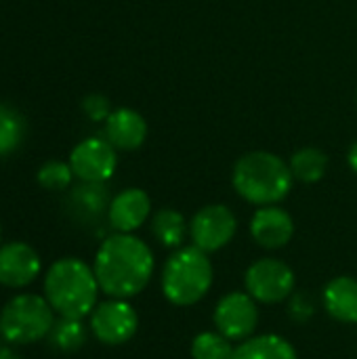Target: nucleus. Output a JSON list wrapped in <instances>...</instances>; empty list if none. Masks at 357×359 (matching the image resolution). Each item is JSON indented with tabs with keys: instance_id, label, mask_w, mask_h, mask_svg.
I'll use <instances>...</instances> for the list:
<instances>
[{
	"instance_id": "412c9836",
	"label": "nucleus",
	"mask_w": 357,
	"mask_h": 359,
	"mask_svg": "<svg viewBox=\"0 0 357 359\" xmlns=\"http://www.w3.org/2000/svg\"><path fill=\"white\" fill-rule=\"evenodd\" d=\"M25 135L23 116L8 105H0V158L15 151Z\"/></svg>"
},
{
	"instance_id": "6e6552de",
	"label": "nucleus",
	"mask_w": 357,
	"mask_h": 359,
	"mask_svg": "<svg viewBox=\"0 0 357 359\" xmlns=\"http://www.w3.org/2000/svg\"><path fill=\"white\" fill-rule=\"evenodd\" d=\"M238 231V219L225 204H208L200 208L189 221L191 244L206 255L225 248Z\"/></svg>"
},
{
	"instance_id": "f3484780",
	"label": "nucleus",
	"mask_w": 357,
	"mask_h": 359,
	"mask_svg": "<svg viewBox=\"0 0 357 359\" xmlns=\"http://www.w3.org/2000/svg\"><path fill=\"white\" fill-rule=\"evenodd\" d=\"M231 359H297V351L280 334H259L242 341Z\"/></svg>"
},
{
	"instance_id": "7ed1b4c3",
	"label": "nucleus",
	"mask_w": 357,
	"mask_h": 359,
	"mask_svg": "<svg viewBox=\"0 0 357 359\" xmlns=\"http://www.w3.org/2000/svg\"><path fill=\"white\" fill-rule=\"evenodd\" d=\"M290 166L271 151L244 154L231 172V183L238 196L255 206H271L282 202L292 189Z\"/></svg>"
},
{
	"instance_id": "2eb2a0df",
	"label": "nucleus",
	"mask_w": 357,
	"mask_h": 359,
	"mask_svg": "<svg viewBox=\"0 0 357 359\" xmlns=\"http://www.w3.org/2000/svg\"><path fill=\"white\" fill-rule=\"evenodd\" d=\"M322 305L326 313L341 324H357V280L351 276L332 278L324 292Z\"/></svg>"
},
{
	"instance_id": "cd10ccee",
	"label": "nucleus",
	"mask_w": 357,
	"mask_h": 359,
	"mask_svg": "<svg viewBox=\"0 0 357 359\" xmlns=\"http://www.w3.org/2000/svg\"><path fill=\"white\" fill-rule=\"evenodd\" d=\"M356 103H357V90H356Z\"/></svg>"
},
{
	"instance_id": "9d476101",
	"label": "nucleus",
	"mask_w": 357,
	"mask_h": 359,
	"mask_svg": "<svg viewBox=\"0 0 357 359\" xmlns=\"http://www.w3.org/2000/svg\"><path fill=\"white\" fill-rule=\"evenodd\" d=\"M116 147L101 137H90L78 143L69 156L74 177L84 183H105L116 172Z\"/></svg>"
},
{
	"instance_id": "6ab92c4d",
	"label": "nucleus",
	"mask_w": 357,
	"mask_h": 359,
	"mask_svg": "<svg viewBox=\"0 0 357 359\" xmlns=\"http://www.w3.org/2000/svg\"><path fill=\"white\" fill-rule=\"evenodd\" d=\"M290 172L301 183H318L328 168V156L318 147H303L297 149L290 158Z\"/></svg>"
},
{
	"instance_id": "b1692460",
	"label": "nucleus",
	"mask_w": 357,
	"mask_h": 359,
	"mask_svg": "<svg viewBox=\"0 0 357 359\" xmlns=\"http://www.w3.org/2000/svg\"><path fill=\"white\" fill-rule=\"evenodd\" d=\"M314 313H316L314 297L309 292H292V297L288 299V316L295 322L305 324L314 318Z\"/></svg>"
},
{
	"instance_id": "c85d7f7f",
	"label": "nucleus",
	"mask_w": 357,
	"mask_h": 359,
	"mask_svg": "<svg viewBox=\"0 0 357 359\" xmlns=\"http://www.w3.org/2000/svg\"><path fill=\"white\" fill-rule=\"evenodd\" d=\"M0 236H2V231H0Z\"/></svg>"
},
{
	"instance_id": "423d86ee",
	"label": "nucleus",
	"mask_w": 357,
	"mask_h": 359,
	"mask_svg": "<svg viewBox=\"0 0 357 359\" xmlns=\"http://www.w3.org/2000/svg\"><path fill=\"white\" fill-rule=\"evenodd\" d=\"M295 271L288 263L280 259H259L255 261L244 276L246 292L263 305H278L292 297L295 292Z\"/></svg>"
},
{
	"instance_id": "ddd939ff",
	"label": "nucleus",
	"mask_w": 357,
	"mask_h": 359,
	"mask_svg": "<svg viewBox=\"0 0 357 359\" xmlns=\"http://www.w3.org/2000/svg\"><path fill=\"white\" fill-rule=\"evenodd\" d=\"M149 215L151 200L139 187L120 191L116 198H112L107 208V221L116 233H133L149 219Z\"/></svg>"
},
{
	"instance_id": "1a4fd4ad",
	"label": "nucleus",
	"mask_w": 357,
	"mask_h": 359,
	"mask_svg": "<svg viewBox=\"0 0 357 359\" xmlns=\"http://www.w3.org/2000/svg\"><path fill=\"white\" fill-rule=\"evenodd\" d=\"M217 332H221L231 343H242L250 339L259 324L257 301L248 292H229L225 294L213 313Z\"/></svg>"
},
{
	"instance_id": "a211bd4d",
	"label": "nucleus",
	"mask_w": 357,
	"mask_h": 359,
	"mask_svg": "<svg viewBox=\"0 0 357 359\" xmlns=\"http://www.w3.org/2000/svg\"><path fill=\"white\" fill-rule=\"evenodd\" d=\"M151 233L158 240V244H162L164 248L177 250L183 246V242L189 233V225L179 210L160 208L151 217Z\"/></svg>"
},
{
	"instance_id": "39448f33",
	"label": "nucleus",
	"mask_w": 357,
	"mask_h": 359,
	"mask_svg": "<svg viewBox=\"0 0 357 359\" xmlns=\"http://www.w3.org/2000/svg\"><path fill=\"white\" fill-rule=\"evenodd\" d=\"M55 311L40 294H17L0 311V337L8 345H32L48 337Z\"/></svg>"
},
{
	"instance_id": "bb28decb",
	"label": "nucleus",
	"mask_w": 357,
	"mask_h": 359,
	"mask_svg": "<svg viewBox=\"0 0 357 359\" xmlns=\"http://www.w3.org/2000/svg\"><path fill=\"white\" fill-rule=\"evenodd\" d=\"M0 359H21L11 347H6V345H0Z\"/></svg>"
},
{
	"instance_id": "393cba45",
	"label": "nucleus",
	"mask_w": 357,
	"mask_h": 359,
	"mask_svg": "<svg viewBox=\"0 0 357 359\" xmlns=\"http://www.w3.org/2000/svg\"><path fill=\"white\" fill-rule=\"evenodd\" d=\"M82 107H84L86 116H88L90 120H95V122H99V120H107V116L112 114V109H109V101H107L103 95H88V97L84 99Z\"/></svg>"
},
{
	"instance_id": "aec40b11",
	"label": "nucleus",
	"mask_w": 357,
	"mask_h": 359,
	"mask_svg": "<svg viewBox=\"0 0 357 359\" xmlns=\"http://www.w3.org/2000/svg\"><path fill=\"white\" fill-rule=\"evenodd\" d=\"M86 337H88V332H86V326L82 324V320L59 316V320H55V324L48 332V343L61 353H74L86 345Z\"/></svg>"
},
{
	"instance_id": "a878e982",
	"label": "nucleus",
	"mask_w": 357,
	"mask_h": 359,
	"mask_svg": "<svg viewBox=\"0 0 357 359\" xmlns=\"http://www.w3.org/2000/svg\"><path fill=\"white\" fill-rule=\"evenodd\" d=\"M347 162H349V168L357 175V141L349 147V151H347Z\"/></svg>"
},
{
	"instance_id": "f257e3e1",
	"label": "nucleus",
	"mask_w": 357,
	"mask_h": 359,
	"mask_svg": "<svg viewBox=\"0 0 357 359\" xmlns=\"http://www.w3.org/2000/svg\"><path fill=\"white\" fill-rule=\"evenodd\" d=\"M93 271L103 294L128 301L149 284L154 276V252L133 233H114L101 242Z\"/></svg>"
},
{
	"instance_id": "20e7f679",
	"label": "nucleus",
	"mask_w": 357,
	"mask_h": 359,
	"mask_svg": "<svg viewBox=\"0 0 357 359\" xmlns=\"http://www.w3.org/2000/svg\"><path fill=\"white\" fill-rule=\"evenodd\" d=\"M213 263L200 248L181 246L164 263L160 286L168 303L177 307H189L200 303L213 286Z\"/></svg>"
},
{
	"instance_id": "f03ea898",
	"label": "nucleus",
	"mask_w": 357,
	"mask_h": 359,
	"mask_svg": "<svg viewBox=\"0 0 357 359\" xmlns=\"http://www.w3.org/2000/svg\"><path fill=\"white\" fill-rule=\"evenodd\" d=\"M99 282L82 259L65 257L55 261L44 276V299L61 318L84 320L97 307Z\"/></svg>"
},
{
	"instance_id": "4be33fe9",
	"label": "nucleus",
	"mask_w": 357,
	"mask_h": 359,
	"mask_svg": "<svg viewBox=\"0 0 357 359\" xmlns=\"http://www.w3.org/2000/svg\"><path fill=\"white\" fill-rule=\"evenodd\" d=\"M236 347L221 332H200L191 341L194 359H231Z\"/></svg>"
},
{
	"instance_id": "dca6fc26",
	"label": "nucleus",
	"mask_w": 357,
	"mask_h": 359,
	"mask_svg": "<svg viewBox=\"0 0 357 359\" xmlns=\"http://www.w3.org/2000/svg\"><path fill=\"white\" fill-rule=\"evenodd\" d=\"M109 194L103 183H84L74 187L67 204L76 219L80 221H97L109 208Z\"/></svg>"
},
{
	"instance_id": "4468645a",
	"label": "nucleus",
	"mask_w": 357,
	"mask_h": 359,
	"mask_svg": "<svg viewBox=\"0 0 357 359\" xmlns=\"http://www.w3.org/2000/svg\"><path fill=\"white\" fill-rule=\"evenodd\" d=\"M105 139L116 149H139L147 139V122L139 111L130 107L114 109L105 120Z\"/></svg>"
},
{
	"instance_id": "0eeeda50",
	"label": "nucleus",
	"mask_w": 357,
	"mask_h": 359,
	"mask_svg": "<svg viewBox=\"0 0 357 359\" xmlns=\"http://www.w3.org/2000/svg\"><path fill=\"white\" fill-rule=\"evenodd\" d=\"M139 328V316L126 299H107L97 303L90 313V330L95 339L107 347L128 343Z\"/></svg>"
},
{
	"instance_id": "9b49d317",
	"label": "nucleus",
	"mask_w": 357,
	"mask_h": 359,
	"mask_svg": "<svg viewBox=\"0 0 357 359\" xmlns=\"http://www.w3.org/2000/svg\"><path fill=\"white\" fill-rule=\"evenodd\" d=\"M42 271L38 252L25 242H8L0 246V284L6 288H25Z\"/></svg>"
},
{
	"instance_id": "5701e85b",
	"label": "nucleus",
	"mask_w": 357,
	"mask_h": 359,
	"mask_svg": "<svg viewBox=\"0 0 357 359\" xmlns=\"http://www.w3.org/2000/svg\"><path fill=\"white\" fill-rule=\"evenodd\" d=\"M74 179V170L69 164L65 162H46L40 170H38V183L44 189H53V191H61L65 189Z\"/></svg>"
},
{
	"instance_id": "f8f14e48",
	"label": "nucleus",
	"mask_w": 357,
	"mask_h": 359,
	"mask_svg": "<svg viewBox=\"0 0 357 359\" xmlns=\"http://www.w3.org/2000/svg\"><path fill=\"white\" fill-rule=\"evenodd\" d=\"M250 236L261 248L280 250L292 240L295 221L284 208L276 204L259 206V210L250 219Z\"/></svg>"
}]
</instances>
